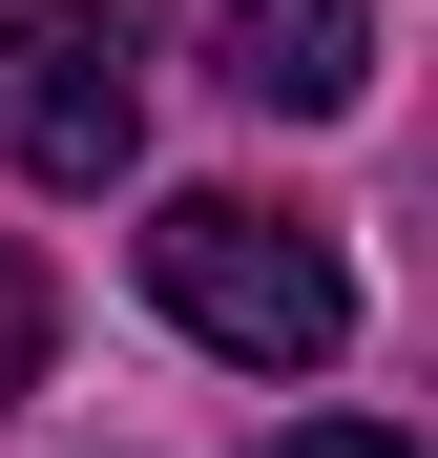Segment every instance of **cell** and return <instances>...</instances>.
<instances>
[{
	"mask_svg": "<svg viewBox=\"0 0 438 458\" xmlns=\"http://www.w3.org/2000/svg\"><path fill=\"white\" fill-rule=\"evenodd\" d=\"M146 292H167L230 375H334V354H355V271H334V229L271 208V188H167V208H146Z\"/></svg>",
	"mask_w": 438,
	"mask_h": 458,
	"instance_id": "obj_1",
	"label": "cell"
},
{
	"mask_svg": "<svg viewBox=\"0 0 438 458\" xmlns=\"http://www.w3.org/2000/svg\"><path fill=\"white\" fill-rule=\"evenodd\" d=\"M0 63H21V84H0V125H21L42 188H105L125 146H146V21H125V0H42Z\"/></svg>",
	"mask_w": 438,
	"mask_h": 458,
	"instance_id": "obj_2",
	"label": "cell"
},
{
	"mask_svg": "<svg viewBox=\"0 0 438 458\" xmlns=\"http://www.w3.org/2000/svg\"><path fill=\"white\" fill-rule=\"evenodd\" d=\"M209 84L251 125H334L376 84V0H209Z\"/></svg>",
	"mask_w": 438,
	"mask_h": 458,
	"instance_id": "obj_3",
	"label": "cell"
},
{
	"mask_svg": "<svg viewBox=\"0 0 438 458\" xmlns=\"http://www.w3.org/2000/svg\"><path fill=\"white\" fill-rule=\"evenodd\" d=\"M42 334H63V313H42V271H21V250H0V417H21V396H42Z\"/></svg>",
	"mask_w": 438,
	"mask_h": 458,
	"instance_id": "obj_4",
	"label": "cell"
},
{
	"mask_svg": "<svg viewBox=\"0 0 438 458\" xmlns=\"http://www.w3.org/2000/svg\"><path fill=\"white\" fill-rule=\"evenodd\" d=\"M271 458H417V437H397V417H292Z\"/></svg>",
	"mask_w": 438,
	"mask_h": 458,
	"instance_id": "obj_5",
	"label": "cell"
}]
</instances>
